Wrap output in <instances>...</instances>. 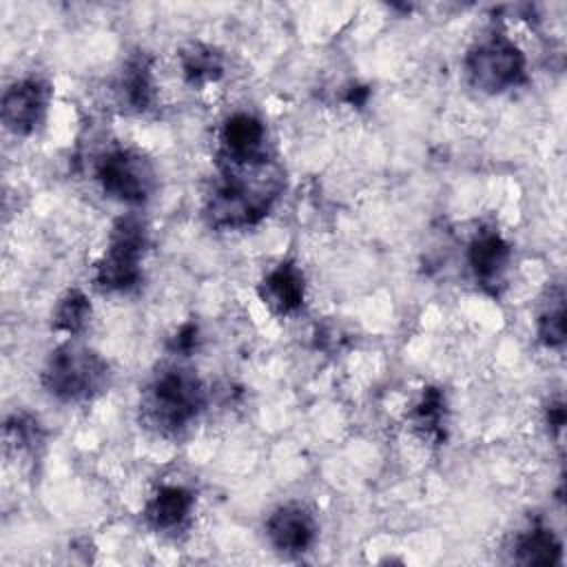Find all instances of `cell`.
<instances>
[{"mask_svg": "<svg viewBox=\"0 0 567 567\" xmlns=\"http://www.w3.org/2000/svg\"><path fill=\"white\" fill-rule=\"evenodd\" d=\"M281 190V175L266 164L226 166L224 182L208 197V219L217 228H244L257 224Z\"/></svg>", "mask_w": 567, "mask_h": 567, "instance_id": "cell-1", "label": "cell"}, {"mask_svg": "<svg viewBox=\"0 0 567 567\" xmlns=\"http://www.w3.org/2000/svg\"><path fill=\"white\" fill-rule=\"evenodd\" d=\"M206 405L202 381L188 370H166L142 399V419L155 432L171 436L190 425Z\"/></svg>", "mask_w": 567, "mask_h": 567, "instance_id": "cell-2", "label": "cell"}, {"mask_svg": "<svg viewBox=\"0 0 567 567\" xmlns=\"http://www.w3.org/2000/svg\"><path fill=\"white\" fill-rule=\"evenodd\" d=\"M42 385L58 401H86L109 385V365L97 352L64 343L51 352L42 372Z\"/></svg>", "mask_w": 567, "mask_h": 567, "instance_id": "cell-3", "label": "cell"}, {"mask_svg": "<svg viewBox=\"0 0 567 567\" xmlns=\"http://www.w3.org/2000/svg\"><path fill=\"white\" fill-rule=\"evenodd\" d=\"M146 248V226L140 217H120L111 228V241L95 268V281L104 290H128L140 277V259Z\"/></svg>", "mask_w": 567, "mask_h": 567, "instance_id": "cell-4", "label": "cell"}, {"mask_svg": "<svg viewBox=\"0 0 567 567\" xmlns=\"http://www.w3.org/2000/svg\"><path fill=\"white\" fill-rule=\"evenodd\" d=\"M470 82L485 93H501L525 82V55L505 35H489L465 58Z\"/></svg>", "mask_w": 567, "mask_h": 567, "instance_id": "cell-5", "label": "cell"}, {"mask_svg": "<svg viewBox=\"0 0 567 567\" xmlns=\"http://www.w3.org/2000/svg\"><path fill=\"white\" fill-rule=\"evenodd\" d=\"M95 175L102 190L124 204H142L155 188V171L151 162L131 148L109 151L97 162Z\"/></svg>", "mask_w": 567, "mask_h": 567, "instance_id": "cell-6", "label": "cell"}, {"mask_svg": "<svg viewBox=\"0 0 567 567\" xmlns=\"http://www.w3.org/2000/svg\"><path fill=\"white\" fill-rule=\"evenodd\" d=\"M221 162L224 166H259L270 162L266 151V128L250 113H233L221 126Z\"/></svg>", "mask_w": 567, "mask_h": 567, "instance_id": "cell-7", "label": "cell"}, {"mask_svg": "<svg viewBox=\"0 0 567 567\" xmlns=\"http://www.w3.org/2000/svg\"><path fill=\"white\" fill-rule=\"evenodd\" d=\"M49 102V84L40 78H24L2 95V124L13 135H29L40 124Z\"/></svg>", "mask_w": 567, "mask_h": 567, "instance_id": "cell-8", "label": "cell"}, {"mask_svg": "<svg viewBox=\"0 0 567 567\" xmlns=\"http://www.w3.org/2000/svg\"><path fill=\"white\" fill-rule=\"evenodd\" d=\"M266 534L270 543L286 554H299L306 551L317 534L315 518L310 512L297 503H288L277 507L268 523H266Z\"/></svg>", "mask_w": 567, "mask_h": 567, "instance_id": "cell-9", "label": "cell"}, {"mask_svg": "<svg viewBox=\"0 0 567 567\" xmlns=\"http://www.w3.org/2000/svg\"><path fill=\"white\" fill-rule=\"evenodd\" d=\"M509 257H512L509 244L496 230L478 233L472 239L470 252H467L476 281L489 292H496V288L503 284V275L507 270Z\"/></svg>", "mask_w": 567, "mask_h": 567, "instance_id": "cell-10", "label": "cell"}, {"mask_svg": "<svg viewBox=\"0 0 567 567\" xmlns=\"http://www.w3.org/2000/svg\"><path fill=\"white\" fill-rule=\"evenodd\" d=\"M259 297L261 301L277 315H292L303 306L306 297V284L301 270L284 261L275 266L259 284Z\"/></svg>", "mask_w": 567, "mask_h": 567, "instance_id": "cell-11", "label": "cell"}, {"mask_svg": "<svg viewBox=\"0 0 567 567\" xmlns=\"http://www.w3.org/2000/svg\"><path fill=\"white\" fill-rule=\"evenodd\" d=\"M115 93H117V104L124 111L142 113L151 106L153 78H151V62L146 55L140 53L124 64L115 84Z\"/></svg>", "mask_w": 567, "mask_h": 567, "instance_id": "cell-12", "label": "cell"}, {"mask_svg": "<svg viewBox=\"0 0 567 567\" xmlns=\"http://www.w3.org/2000/svg\"><path fill=\"white\" fill-rule=\"evenodd\" d=\"M193 509V492L182 485H164L144 507V518L155 529H175L179 527Z\"/></svg>", "mask_w": 567, "mask_h": 567, "instance_id": "cell-13", "label": "cell"}, {"mask_svg": "<svg viewBox=\"0 0 567 567\" xmlns=\"http://www.w3.org/2000/svg\"><path fill=\"white\" fill-rule=\"evenodd\" d=\"M514 558L523 565H556L560 560V540L540 523L516 536Z\"/></svg>", "mask_w": 567, "mask_h": 567, "instance_id": "cell-14", "label": "cell"}, {"mask_svg": "<svg viewBox=\"0 0 567 567\" xmlns=\"http://www.w3.org/2000/svg\"><path fill=\"white\" fill-rule=\"evenodd\" d=\"M179 64H182L184 80L193 86L213 82V80L221 78V71H224L221 53L202 42H193L186 49H182Z\"/></svg>", "mask_w": 567, "mask_h": 567, "instance_id": "cell-15", "label": "cell"}, {"mask_svg": "<svg viewBox=\"0 0 567 567\" xmlns=\"http://www.w3.org/2000/svg\"><path fill=\"white\" fill-rule=\"evenodd\" d=\"M412 425L430 439H445V394L439 388H425L410 412Z\"/></svg>", "mask_w": 567, "mask_h": 567, "instance_id": "cell-16", "label": "cell"}, {"mask_svg": "<svg viewBox=\"0 0 567 567\" xmlns=\"http://www.w3.org/2000/svg\"><path fill=\"white\" fill-rule=\"evenodd\" d=\"M91 319V303L84 292L80 290H69L55 306L53 310V326L55 330L64 332H80Z\"/></svg>", "mask_w": 567, "mask_h": 567, "instance_id": "cell-17", "label": "cell"}, {"mask_svg": "<svg viewBox=\"0 0 567 567\" xmlns=\"http://www.w3.org/2000/svg\"><path fill=\"white\" fill-rule=\"evenodd\" d=\"M4 436H7L9 447H16V450L31 447L33 443L40 441L38 421H33L27 414H13L4 425Z\"/></svg>", "mask_w": 567, "mask_h": 567, "instance_id": "cell-18", "label": "cell"}, {"mask_svg": "<svg viewBox=\"0 0 567 567\" xmlns=\"http://www.w3.org/2000/svg\"><path fill=\"white\" fill-rule=\"evenodd\" d=\"M538 337L547 348H558L565 341V306L563 297L538 319Z\"/></svg>", "mask_w": 567, "mask_h": 567, "instance_id": "cell-19", "label": "cell"}, {"mask_svg": "<svg viewBox=\"0 0 567 567\" xmlns=\"http://www.w3.org/2000/svg\"><path fill=\"white\" fill-rule=\"evenodd\" d=\"M195 343H197V326H195V323H184V326L177 330V334L173 337L171 350L186 354V352H190V350L195 348Z\"/></svg>", "mask_w": 567, "mask_h": 567, "instance_id": "cell-20", "label": "cell"}, {"mask_svg": "<svg viewBox=\"0 0 567 567\" xmlns=\"http://www.w3.org/2000/svg\"><path fill=\"white\" fill-rule=\"evenodd\" d=\"M547 425H549L556 434L563 430V425H565V408H563L560 401H556V403H551V405L547 408Z\"/></svg>", "mask_w": 567, "mask_h": 567, "instance_id": "cell-21", "label": "cell"}]
</instances>
